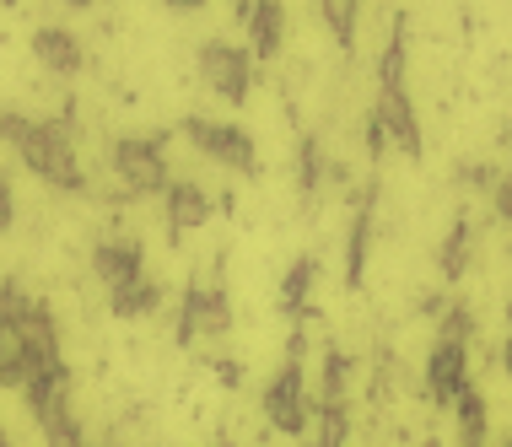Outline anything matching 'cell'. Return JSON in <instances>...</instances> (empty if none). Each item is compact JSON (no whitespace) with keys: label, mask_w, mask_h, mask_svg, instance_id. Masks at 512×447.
Here are the masks:
<instances>
[{"label":"cell","mask_w":512,"mask_h":447,"mask_svg":"<svg viewBox=\"0 0 512 447\" xmlns=\"http://www.w3.org/2000/svg\"><path fill=\"white\" fill-rule=\"evenodd\" d=\"M502 372H507V383H512V334L502 340Z\"/></svg>","instance_id":"21"},{"label":"cell","mask_w":512,"mask_h":447,"mask_svg":"<svg viewBox=\"0 0 512 447\" xmlns=\"http://www.w3.org/2000/svg\"><path fill=\"white\" fill-rule=\"evenodd\" d=\"M469 388V345L464 340H437L432 356H426V399L437 404V410H453V399H459Z\"/></svg>","instance_id":"8"},{"label":"cell","mask_w":512,"mask_h":447,"mask_svg":"<svg viewBox=\"0 0 512 447\" xmlns=\"http://www.w3.org/2000/svg\"><path fill=\"white\" fill-rule=\"evenodd\" d=\"M195 71L221 103L238 108V103H248V92H254V49H238V44H227V38H205L195 49Z\"/></svg>","instance_id":"5"},{"label":"cell","mask_w":512,"mask_h":447,"mask_svg":"<svg viewBox=\"0 0 512 447\" xmlns=\"http://www.w3.org/2000/svg\"><path fill=\"white\" fill-rule=\"evenodd\" d=\"M108 167H114L119 194H135V200H157V194L173 189L168 135H124V141L108 146Z\"/></svg>","instance_id":"2"},{"label":"cell","mask_w":512,"mask_h":447,"mask_svg":"<svg viewBox=\"0 0 512 447\" xmlns=\"http://www.w3.org/2000/svg\"><path fill=\"white\" fill-rule=\"evenodd\" d=\"M286 6L281 0H259V11H254V22H248V49H254V60L259 65H270V60H281V49H286Z\"/></svg>","instance_id":"12"},{"label":"cell","mask_w":512,"mask_h":447,"mask_svg":"<svg viewBox=\"0 0 512 447\" xmlns=\"http://www.w3.org/2000/svg\"><path fill=\"white\" fill-rule=\"evenodd\" d=\"M232 334V297L211 281H189L184 302H178V340H227Z\"/></svg>","instance_id":"6"},{"label":"cell","mask_w":512,"mask_h":447,"mask_svg":"<svg viewBox=\"0 0 512 447\" xmlns=\"http://www.w3.org/2000/svg\"><path fill=\"white\" fill-rule=\"evenodd\" d=\"M146 275V248L141 237H98L92 243V281H98L103 291H119V286H135Z\"/></svg>","instance_id":"7"},{"label":"cell","mask_w":512,"mask_h":447,"mask_svg":"<svg viewBox=\"0 0 512 447\" xmlns=\"http://www.w3.org/2000/svg\"><path fill=\"white\" fill-rule=\"evenodd\" d=\"M33 60L44 65V76H60V81L87 71V49H81V38L71 33V27H54V22H44L33 33Z\"/></svg>","instance_id":"10"},{"label":"cell","mask_w":512,"mask_h":447,"mask_svg":"<svg viewBox=\"0 0 512 447\" xmlns=\"http://www.w3.org/2000/svg\"><path fill=\"white\" fill-rule=\"evenodd\" d=\"M221 205L211 200V189L200 178H173V189L162 194V221H168V237H189L211 221Z\"/></svg>","instance_id":"9"},{"label":"cell","mask_w":512,"mask_h":447,"mask_svg":"<svg viewBox=\"0 0 512 447\" xmlns=\"http://www.w3.org/2000/svg\"><path fill=\"white\" fill-rule=\"evenodd\" d=\"M313 410H318V399H308V377H302V361L286 356L281 367H275V377H270L259 415H265V426L275 431V437H308Z\"/></svg>","instance_id":"4"},{"label":"cell","mask_w":512,"mask_h":447,"mask_svg":"<svg viewBox=\"0 0 512 447\" xmlns=\"http://www.w3.org/2000/svg\"><path fill=\"white\" fill-rule=\"evenodd\" d=\"M178 135H184V141L195 146L211 167H221V173L259 178V141L248 130H238V124H216V119L189 114L184 124H178Z\"/></svg>","instance_id":"3"},{"label":"cell","mask_w":512,"mask_h":447,"mask_svg":"<svg viewBox=\"0 0 512 447\" xmlns=\"http://www.w3.org/2000/svg\"><path fill=\"white\" fill-rule=\"evenodd\" d=\"M367 254H372V216L356 211V221H351V243H345V286H362Z\"/></svg>","instance_id":"16"},{"label":"cell","mask_w":512,"mask_h":447,"mask_svg":"<svg viewBox=\"0 0 512 447\" xmlns=\"http://www.w3.org/2000/svg\"><path fill=\"white\" fill-rule=\"evenodd\" d=\"M60 6H71V11H87V6H92V0H60Z\"/></svg>","instance_id":"22"},{"label":"cell","mask_w":512,"mask_h":447,"mask_svg":"<svg viewBox=\"0 0 512 447\" xmlns=\"http://www.w3.org/2000/svg\"><path fill=\"white\" fill-rule=\"evenodd\" d=\"M459 447H486V437H459Z\"/></svg>","instance_id":"23"},{"label":"cell","mask_w":512,"mask_h":447,"mask_svg":"<svg viewBox=\"0 0 512 447\" xmlns=\"http://www.w3.org/2000/svg\"><path fill=\"white\" fill-rule=\"evenodd\" d=\"M345 437H351V415H345V404H318L313 426H308V447H345Z\"/></svg>","instance_id":"14"},{"label":"cell","mask_w":512,"mask_h":447,"mask_svg":"<svg viewBox=\"0 0 512 447\" xmlns=\"http://www.w3.org/2000/svg\"><path fill=\"white\" fill-rule=\"evenodd\" d=\"M318 22H324L329 44L351 49L356 44V22H362V0H313Z\"/></svg>","instance_id":"13"},{"label":"cell","mask_w":512,"mask_h":447,"mask_svg":"<svg viewBox=\"0 0 512 447\" xmlns=\"http://www.w3.org/2000/svg\"><path fill=\"white\" fill-rule=\"evenodd\" d=\"M17 151H22L27 173L44 178L49 189L87 194V167H81V146H76L71 119H38V124H27V135H22Z\"/></svg>","instance_id":"1"},{"label":"cell","mask_w":512,"mask_h":447,"mask_svg":"<svg viewBox=\"0 0 512 447\" xmlns=\"http://www.w3.org/2000/svg\"><path fill=\"white\" fill-rule=\"evenodd\" d=\"M453 426H459V437H486L491 426V404L480 388H464L459 399H453Z\"/></svg>","instance_id":"17"},{"label":"cell","mask_w":512,"mask_h":447,"mask_svg":"<svg viewBox=\"0 0 512 447\" xmlns=\"http://www.w3.org/2000/svg\"><path fill=\"white\" fill-rule=\"evenodd\" d=\"M372 114L383 119V130H389V141L399 157H421V119H415V103L410 92H394V87H378V103H372Z\"/></svg>","instance_id":"11"},{"label":"cell","mask_w":512,"mask_h":447,"mask_svg":"<svg viewBox=\"0 0 512 447\" xmlns=\"http://www.w3.org/2000/svg\"><path fill=\"white\" fill-rule=\"evenodd\" d=\"M491 211H496V221H512V178H496L491 184Z\"/></svg>","instance_id":"20"},{"label":"cell","mask_w":512,"mask_h":447,"mask_svg":"<svg viewBox=\"0 0 512 447\" xmlns=\"http://www.w3.org/2000/svg\"><path fill=\"white\" fill-rule=\"evenodd\" d=\"M0 6H6V11H17V6H22V0H0Z\"/></svg>","instance_id":"24"},{"label":"cell","mask_w":512,"mask_h":447,"mask_svg":"<svg viewBox=\"0 0 512 447\" xmlns=\"http://www.w3.org/2000/svg\"><path fill=\"white\" fill-rule=\"evenodd\" d=\"M33 313H38V302L22 291L17 275H6V286H0V324H11V329H17L22 318H33Z\"/></svg>","instance_id":"19"},{"label":"cell","mask_w":512,"mask_h":447,"mask_svg":"<svg viewBox=\"0 0 512 447\" xmlns=\"http://www.w3.org/2000/svg\"><path fill=\"white\" fill-rule=\"evenodd\" d=\"M313 275H318V259H313V254H302L292 270L281 275V313H286V318L302 313V302H308V291H313Z\"/></svg>","instance_id":"15"},{"label":"cell","mask_w":512,"mask_h":447,"mask_svg":"<svg viewBox=\"0 0 512 447\" xmlns=\"http://www.w3.org/2000/svg\"><path fill=\"white\" fill-rule=\"evenodd\" d=\"M469 264V221H453L448 232H442V248H437V270L442 281H459Z\"/></svg>","instance_id":"18"}]
</instances>
